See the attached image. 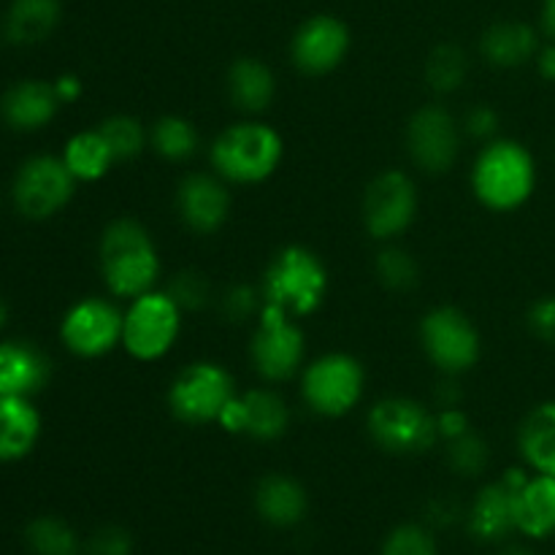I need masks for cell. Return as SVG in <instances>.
Returning a JSON list of instances; mask_svg holds the SVG:
<instances>
[{"mask_svg": "<svg viewBox=\"0 0 555 555\" xmlns=\"http://www.w3.org/2000/svg\"><path fill=\"white\" fill-rule=\"evenodd\" d=\"M101 276L117 298H139L155 291L160 280V255L150 231L139 220L119 217L108 222L101 236Z\"/></svg>", "mask_w": 555, "mask_h": 555, "instance_id": "cell-1", "label": "cell"}, {"mask_svg": "<svg viewBox=\"0 0 555 555\" xmlns=\"http://www.w3.org/2000/svg\"><path fill=\"white\" fill-rule=\"evenodd\" d=\"M472 190L486 209L502 215L529 204L537 190V163L529 146L513 139L488 141L472 168Z\"/></svg>", "mask_w": 555, "mask_h": 555, "instance_id": "cell-2", "label": "cell"}, {"mask_svg": "<svg viewBox=\"0 0 555 555\" xmlns=\"http://www.w3.org/2000/svg\"><path fill=\"white\" fill-rule=\"evenodd\" d=\"M260 293L266 307L280 309L293 320L309 318L323 307L328 293V271L312 249L291 244L280 249L269 263Z\"/></svg>", "mask_w": 555, "mask_h": 555, "instance_id": "cell-3", "label": "cell"}, {"mask_svg": "<svg viewBox=\"0 0 555 555\" xmlns=\"http://www.w3.org/2000/svg\"><path fill=\"white\" fill-rule=\"evenodd\" d=\"M285 144L266 122H238L217 135L211 144V166L217 177L233 184H260L280 168Z\"/></svg>", "mask_w": 555, "mask_h": 555, "instance_id": "cell-4", "label": "cell"}, {"mask_svg": "<svg viewBox=\"0 0 555 555\" xmlns=\"http://www.w3.org/2000/svg\"><path fill=\"white\" fill-rule=\"evenodd\" d=\"M182 331V309L166 291H150L133 298L125 312L122 347L135 361H160L177 345Z\"/></svg>", "mask_w": 555, "mask_h": 555, "instance_id": "cell-5", "label": "cell"}, {"mask_svg": "<svg viewBox=\"0 0 555 555\" xmlns=\"http://www.w3.org/2000/svg\"><path fill=\"white\" fill-rule=\"evenodd\" d=\"M366 388L361 361L347 352H328L304 369L301 396L320 417H341L356 410Z\"/></svg>", "mask_w": 555, "mask_h": 555, "instance_id": "cell-6", "label": "cell"}, {"mask_svg": "<svg viewBox=\"0 0 555 555\" xmlns=\"http://www.w3.org/2000/svg\"><path fill=\"white\" fill-rule=\"evenodd\" d=\"M236 396L233 377L211 361L184 366L168 388V406L188 426H206L220 421L222 410Z\"/></svg>", "mask_w": 555, "mask_h": 555, "instance_id": "cell-7", "label": "cell"}, {"mask_svg": "<svg viewBox=\"0 0 555 555\" xmlns=\"http://www.w3.org/2000/svg\"><path fill=\"white\" fill-rule=\"evenodd\" d=\"M369 434L393 455L426 453L439 439L437 415L426 404L404 396L377 401L369 412Z\"/></svg>", "mask_w": 555, "mask_h": 555, "instance_id": "cell-8", "label": "cell"}, {"mask_svg": "<svg viewBox=\"0 0 555 555\" xmlns=\"http://www.w3.org/2000/svg\"><path fill=\"white\" fill-rule=\"evenodd\" d=\"M76 193V179L63 157L36 155L20 166L14 177V206L27 220H49L70 204Z\"/></svg>", "mask_w": 555, "mask_h": 555, "instance_id": "cell-9", "label": "cell"}, {"mask_svg": "<svg viewBox=\"0 0 555 555\" xmlns=\"http://www.w3.org/2000/svg\"><path fill=\"white\" fill-rule=\"evenodd\" d=\"M421 345L428 361L444 374H464L480 361V331L469 314L455 307H437L423 318Z\"/></svg>", "mask_w": 555, "mask_h": 555, "instance_id": "cell-10", "label": "cell"}, {"mask_svg": "<svg viewBox=\"0 0 555 555\" xmlns=\"http://www.w3.org/2000/svg\"><path fill=\"white\" fill-rule=\"evenodd\" d=\"M304 352H307L304 331L285 312L263 304L258 314V328L249 341V361L255 372L269 383L291 379L301 369Z\"/></svg>", "mask_w": 555, "mask_h": 555, "instance_id": "cell-11", "label": "cell"}, {"mask_svg": "<svg viewBox=\"0 0 555 555\" xmlns=\"http://www.w3.org/2000/svg\"><path fill=\"white\" fill-rule=\"evenodd\" d=\"M125 312L106 298H81L65 312L60 339L76 358H103L122 345Z\"/></svg>", "mask_w": 555, "mask_h": 555, "instance_id": "cell-12", "label": "cell"}, {"mask_svg": "<svg viewBox=\"0 0 555 555\" xmlns=\"http://www.w3.org/2000/svg\"><path fill=\"white\" fill-rule=\"evenodd\" d=\"M417 217L415 182L404 171H385L363 195V225L377 242H390L410 231Z\"/></svg>", "mask_w": 555, "mask_h": 555, "instance_id": "cell-13", "label": "cell"}, {"mask_svg": "<svg viewBox=\"0 0 555 555\" xmlns=\"http://www.w3.org/2000/svg\"><path fill=\"white\" fill-rule=\"evenodd\" d=\"M459 122L444 106L428 103L412 114L406 125V150L412 160L428 173H444L459 157Z\"/></svg>", "mask_w": 555, "mask_h": 555, "instance_id": "cell-14", "label": "cell"}, {"mask_svg": "<svg viewBox=\"0 0 555 555\" xmlns=\"http://www.w3.org/2000/svg\"><path fill=\"white\" fill-rule=\"evenodd\" d=\"M350 52V27L331 14L309 16L291 41V57L301 74L323 76L345 63Z\"/></svg>", "mask_w": 555, "mask_h": 555, "instance_id": "cell-15", "label": "cell"}, {"mask_svg": "<svg viewBox=\"0 0 555 555\" xmlns=\"http://www.w3.org/2000/svg\"><path fill=\"white\" fill-rule=\"evenodd\" d=\"M217 423L228 434L258 439V442H274V439L285 437L287 426H291V412H287L285 399L280 393L258 388L233 396Z\"/></svg>", "mask_w": 555, "mask_h": 555, "instance_id": "cell-16", "label": "cell"}, {"mask_svg": "<svg viewBox=\"0 0 555 555\" xmlns=\"http://www.w3.org/2000/svg\"><path fill=\"white\" fill-rule=\"evenodd\" d=\"M177 211L184 228L198 236L217 233L231 211V193L225 179L215 173H188L177 188Z\"/></svg>", "mask_w": 555, "mask_h": 555, "instance_id": "cell-17", "label": "cell"}, {"mask_svg": "<svg viewBox=\"0 0 555 555\" xmlns=\"http://www.w3.org/2000/svg\"><path fill=\"white\" fill-rule=\"evenodd\" d=\"M60 106L63 103H60L52 81L22 79L11 85L0 98V117L11 130L36 133L57 117Z\"/></svg>", "mask_w": 555, "mask_h": 555, "instance_id": "cell-18", "label": "cell"}, {"mask_svg": "<svg viewBox=\"0 0 555 555\" xmlns=\"http://www.w3.org/2000/svg\"><path fill=\"white\" fill-rule=\"evenodd\" d=\"M52 361L30 341H0V396L33 399L47 388Z\"/></svg>", "mask_w": 555, "mask_h": 555, "instance_id": "cell-19", "label": "cell"}, {"mask_svg": "<svg viewBox=\"0 0 555 555\" xmlns=\"http://www.w3.org/2000/svg\"><path fill=\"white\" fill-rule=\"evenodd\" d=\"M41 439V415L30 399L0 396V464L27 459Z\"/></svg>", "mask_w": 555, "mask_h": 555, "instance_id": "cell-20", "label": "cell"}, {"mask_svg": "<svg viewBox=\"0 0 555 555\" xmlns=\"http://www.w3.org/2000/svg\"><path fill=\"white\" fill-rule=\"evenodd\" d=\"M540 47L542 41L537 27L518 20L496 22L482 33L480 41L482 57L496 68H520L526 63H534Z\"/></svg>", "mask_w": 555, "mask_h": 555, "instance_id": "cell-21", "label": "cell"}, {"mask_svg": "<svg viewBox=\"0 0 555 555\" xmlns=\"http://www.w3.org/2000/svg\"><path fill=\"white\" fill-rule=\"evenodd\" d=\"M60 20H63L60 0H11L3 33L16 47H36L57 30Z\"/></svg>", "mask_w": 555, "mask_h": 555, "instance_id": "cell-22", "label": "cell"}, {"mask_svg": "<svg viewBox=\"0 0 555 555\" xmlns=\"http://www.w3.org/2000/svg\"><path fill=\"white\" fill-rule=\"evenodd\" d=\"M228 98L244 114H260L271 106L276 95L274 74L255 57H238L228 68Z\"/></svg>", "mask_w": 555, "mask_h": 555, "instance_id": "cell-23", "label": "cell"}, {"mask_svg": "<svg viewBox=\"0 0 555 555\" xmlns=\"http://www.w3.org/2000/svg\"><path fill=\"white\" fill-rule=\"evenodd\" d=\"M515 526L534 540L555 534V477H529L515 493Z\"/></svg>", "mask_w": 555, "mask_h": 555, "instance_id": "cell-24", "label": "cell"}, {"mask_svg": "<svg viewBox=\"0 0 555 555\" xmlns=\"http://www.w3.org/2000/svg\"><path fill=\"white\" fill-rule=\"evenodd\" d=\"M515 529V491H509L502 480L482 488L469 513L472 534L482 542H493Z\"/></svg>", "mask_w": 555, "mask_h": 555, "instance_id": "cell-25", "label": "cell"}, {"mask_svg": "<svg viewBox=\"0 0 555 555\" xmlns=\"http://www.w3.org/2000/svg\"><path fill=\"white\" fill-rule=\"evenodd\" d=\"M255 507L266 524L287 529L307 515V491L293 477L269 475L255 491Z\"/></svg>", "mask_w": 555, "mask_h": 555, "instance_id": "cell-26", "label": "cell"}, {"mask_svg": "<svg viewBox=\"0 0 555 555\" xmlns=\"http://www.w3.org/2000/svg\"><path fill=\"white\" fill-rule=\"evenodd\" d=\"M518 448L537 475L555 477V401L534 406L518 428Z\"/></svg>", "mask_w": 555, "mask_h": 555, "instance_id": "cell-27", "label": "cell"}, {"mask_svg": "<svg viewBox=\"0 0 555 555\" xmlns=\"http://www.w3.org/2000/svg\"><path fill=\"white\" fill-rule=\"evenodd\" d=\"M63 163L68 166V171L74 173L76 182H98V179L106 177L112 171L114 160L112 150H108L106 139L101 135V130H81V133L70 135L68 144L63 150Z\"/></svg>", "mask_w": 555, "mask_h": 555, "instance_id": "cell-28", "label": "cell"}, {"mask_svg": "<svg viewBox=\"0 0 555 555\" xmlns=\"http://www.w3.org/2000/svg\"><path fill=\"white\" fill-rule=\"evenodd\" d=\"M150 144L163 160L182 163L190 160L195 155V150H198V133H195L190 119L177 117V114H166V117H160L152 125Z\"/></svg>", "mask_w": 555, "mask_h": 555, "instance_id": "cell-29", "label": "cell"}, {"mask_svg": "<svg viewBox=\"0 0 555 555\" xmlns=\"http://www.w3.org/2000/svg\"><path fill=\"white\" fill-rule=\"evenodd\" d=\"M466 70H469V60H466L464 49L455 43H442L426 60V81L439 95L459 90L466 79Z\"/></svg>", "mask_w": 555, "mask_h": 555, "instance_id": "cell-30", "label": "cell"}, {"mask_svg": "<svg viewBox=\"0 0 555 555\" xmlns=\"http://www.w3.org/2000/svg\"><path fill=\"white\" fill-rule=\"evenodd\" d=\"M98 130H101V135L106 139L108 150H112L117 163L139 157L141 152H144L146 141H150L144 125L135 117H128V114H114V117L103 119V122L98 125Z\"/></svg>", "mask_w": 555, "mask_h": 555, "instance_id": "cell-31", "label": "cell"}, {"mask_svg": "<svg viewBox=\"0 0 555 555\" xmlns=\"http://www.w3.org/2000/svg\"><path fill=\"white\" fill-rule=\"evenodd\" d=\"M27 545L36 555H76L79 553V540L74 529L60 518H36L25 531Z\"/></svg>", "mask_w": 555, "mask_h": 555, "instance_id": "cell-32", "label": "cell"}, {"mask_svg": "<svg viewBox=\"0 0 555 555\" xmlns=\"http://www.w3.org/2000/svg\"><path fill=\"white\" fill-rule=\"evenodd\" d=\"M377 276L388 291L404 293L417 287L421 282V269H417L415 258L401 247H385L377 255Z\"/></svg>", "mask_w": 555, "mask_h": 555, "instance_id": "cell-33", "label": "cell"}, {"mask_svg": "<svg viewBox=\"0 0 555 555\" xmlns=\"http://www.w3.org/2000/svg\"><path fill=\"white\" fill-rule=\"evenodd\" d=\"M488 459H491V453H488L486 439L477 437L475 431L464 434V437L459 439H450L448 442V464L450 469L459 472L461 477L482 475L488 466Z\"/></svg>", "mask_w": 555, "mask_h": 555, "instance_id": "cell-34", "label": "cell"}, {"mask_svg": "<svg viewBox=\"0 0 555 555\" xmlns=\"http://www.w3.org/2000/svg\"><path fill=\"white\" fill-rule=\"evenodd\" d=\"M166 293L179 304L182 312H198V309H204L211 301V282L201 271L184 269L171 276Z\"/></svg>", "mask_w": 555, "mask_h": 555, "instance_id": "cell-35", "label": "cell"}, {"mask_svg": "<svg viewBox=\"0 0 555 555\" xmlns=\"http://www.w3.org/2000/svg\"><path fill=\"white\" fill-rule=\"evenodd\" d=\"M383 555H437V545L423 526H399L385 540Z\"/></svg>", "mask_w": 555, "mask_h": 555, "instance_id": "cell-36", "label": "cell"}, {"mask_svg": "<svg viewBox=\"0 0 555 555\" xmlns=\"http://www.w3.org/2000/svg\"><path fill=\"white\" fill-rule=\"evenodd\" d=\"M263 309V293L253 285H236L222 298V314L231 323H247Z\"/></svg>", "mask_w": 555, "mask_h": 555, "instance_id": "cell-37", "label": "cell"}, {"mask_svg": "<svg viewBox=\"0 0 555 555\" xmlns=\"http://www.w3.org/2000/svg\"><path fill=\"white\" fill-rule=\"evenodd\" d=\"M531 334L542 339L545 345L555 347V296H542L531 304L529 314H526Z\"/></svg>", "mask_w": 555, "mask_h": 555, "instance_id": "cell-38", "label": "cell"}, {"mask_svg": "<svg viewBox=\"0 0 555 555\" xmlns=\"http://www.w3.org/2000/svg\"><path fill=\"white\" fill-rule=\"evenodd\" d=\"M466 133L475 135V139L482 141H493L499 133V114L496 108H491L488 103H480V106L472 108L464 119Z\"/></svg>", "mask_w": 555, "mask_h": 555, "instance_id": "cell-39", "label": "cell"}, {"mask_svg": "<svg viewBox=\"0 0 555 555\" xmlns=\"http://www.w3.org/2000/svg\"><path fill=\"white\" fill-rule=\"evenodd\" d=\"M90 555H130V537L128 531L108 526L101 529L90 542Z\"/></svg>", "mask_w": 555, "mask_h": 555, "instance_id": "cell-40", "label": "cell"}, {"mask_svg": "<svg viewBox=\"0 0 555 555\" xmlns=\"http://www.w3.org/2000/svg\"><path fill=\"white\" fill-rule=\"evenodd\" d=\"M437 431H439V439H459L464 437V434L472 431V423L469 417H466L464 410H459V406H442V412L437 415Z\"/></svg>", "mask_w": 555, "mask_h": 555, "instance_id": "cell-41", "label": "cell"}, {"mask_svg": "<svg viewBox=\"0 0 555 555\" xmlns=\"http://www.w3.org/2000/svg\"><path fill=\"white\" fill-rule=\"evenodd\" d=\"M54 92H57L60 103H74L79 101L81 92H85V85H81V79L76 74H60L57 79L52 81Z\"/></svg>", "mask_w": 555, "mask_h": 555, "instance_id": "cell-42", "label": "cell"}, {"mask_svg": "<svg viewBox=\"0 0 555 555\" xmlns=\"http://www.w3.org/2000/svg\"><path fill=\"white\" fill-rule=\"evenodd\" d=\"M534 65H537V74H540L542 79L555 85V41L542 43L540 52H537L534 57Z\"/></svg>", "mask_w": 555, "mask_h": 555, "instance_id": "cell-43", "label": "cell"}, {"mask_svg": "<svg viewBox=\"0 0 555 555\" xmlns=\"http://www.w3.org/2000/svg\"><path fill=\"white\" fill-rule=\"evenodd\" d=\"M540 25L551 41H555V0H545L540 11Z\"/></svg>", "mask_w": 555, "mask_h": 555, "instance_id": "cell-44", "label": "cell"}, {"mask_svg": "<svg viewBox=\"0 0 555 555\" xmlns=\"http://www.w3.org/2000/svg\"><path fill=\"white\" fill-rule=\"evenodd\" d=\"M502 555H534V553L526 551V547H509V551H504Z\"/></svg>", "mask_w": 555, "mask_h": 555, "instance_id": "cell-45", "label": "cell"}, {"mask_svg": "<svg viewBox=\"0 0 555 555\" xmlns=\"http://www.w3.org/2000/svg\"><path fill=\"white\" fill-rule=\"evenodd\" d=\"M5 320H9V309H5L3 298H0V328H3V325H5Z\"/></svg>", "mask_w": 555, "mask_h": 555, "instance_id": "cell-46", "label": "cell"}]
</instances>
